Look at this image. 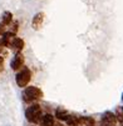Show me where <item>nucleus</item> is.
Here are the masks:
<instances>
[{
    "label": "nucleus",
    "instance_id": "obj_1",
    "mask_svg": "<svg viewBox=\"0 0 123 126\" xmlns=\"http://www.w3.org/2000/svg\"><path fill=\"white\" fill-rule=\"evenodd\" d=\"M25 117L30 122H38L42 117V107L38 104H34L29 106L25 111Z\"/></svg>",
    "mask_w": 123,
    "mask_h": 126
},
{
    "label": "nucleus",
    "instance_id": "obj_13",
    "mask_svg": "<svg viewBox=\"0 0 123 126\" xmlns=\"http://www.w3.org/2000/svg\"><path fill=\"white\" fill-rule=\"evenodd\" d=\"M116 117H117V121H121L123 124V107H117L116 110Z\"/></svg>",
    "mask_w": 123,
    "mask_h": 126
},
{
    "label": "nucleus",
    "instance_id": "obj_6",
    "mask_svg": "<svg viewBox=\"0 0 123 126\" xmlns=\"http://www.w3.org/2000/svg\"><path fill=\"white\" fill-rule=\"evenodd\" d=\"M23 64H24V56L22 55V54H16V55L13 58L10 65H11L13 70H19V69H22Z\"/></svg>",
    "mask_w": 123,
    "mask_h": 126
},
{
    "label": "nucleus",
    "instance_id": "obj_16",
    "mask_svg": "<svg viewBox=\"0 0 123 126\" xmlns=\"http://www.w3.org/2000/svg\"><path fill=\"white\" fill-rule=\"evenodd\" d=\"M55 126H62V125H60V124H58V125H55Z\"/></svg>",
    "mask_w": 123,
    "mask_h": 126
},
{
    "label": "nucleus",
    "instance_id": "obj_17",
    "mask_svg": "<svg viewBox=\"0 0 123 126\" xmlns=\"http://www.w3.org/2000/svg\"><path fill=\"white\" fill-rule=\"evenodd\" d=\"M122 97H123V95H122Z\"/></svg>",
    "mask_w": 123,
    "mask_h": 126
},
{
    "label": "nucleus",
    "instance_id": "obj_10",
    "mask_svg": "<svg viewBox=\"0 0 123 126\" xmlns=\"http://www.w3.org/2000/svg\"><path fill=\"white\" fill-rule=\"evenodd\" d=\"M11 46H13L14 49H16V50H22V49L24 47V41H23L20 38H15Z\"/></svg>",
    "mask_w": 123,
    "mask_h": 126
},
{
    "label": "nucleus",
    "instance_id": "obj_4",
    "mask_svg": "<svg viewBox=\"0 0 123 126\" xmlns=\"http://www.w3.org/2000/svg\"><path fill=\"white\" fill-rule=\"evenodd\" d=\"M102 125L103 126H116L117 125V117L111 111H105L102 116Z\"/></svg>",
    "mask_w": 123,
    "mask_h": 126
},
{
    "label": "nucleus",
    "instance_id": "obj_2",
    "mask_svg": "<svg viewBox=\"0 0 123 126\" xmlns=\"http://www.w3.org/2000/svg\"><path fill=\"white\" fill-rule=\"evenodd\" d=\"M30 78H31L30 70H29L28 67H23V69L19 71V73L16 74V78H15L18 86H19V87H25V86L29 84Z\"/></svg>",
    "mask_w": 123,
    "mask_h": 126
},
{
    "label": "nucleus",
    "instance_id": "obj_15",
    "mask_svg": "<svg viewBox=\"0 0 123 126\" xmlns=\"http://www.w3.org/2000/svg\"><path fill=\"white\" fill-rule=\"evenodd\" d=\"M3 63H4V58L0 56V71L3 70Z\"/></svg>",
    "mask_w": 123,
    "mask_h": 126
},
{
    "label": "nucleus",
    "instance_id": "obj_11",
    "mask_svg": "<svg viewBox=\"0 0 123 126\" xmlns=\"http://www.w3.org/2000/svg\"><path fill=\"white\" fill-rule=\"evenodd\" d=\"M67 124L69 126H78L80 124V119L79 117H75V116H69L67 119Z\"/></svg>",
    "mask_w": 123,
    "mask_h": 126
},
{
    "label": "nucleus",
    "instance_id": "obj_3",
    "mask_svg": "<svg viewBox=\"0 0 123 126\" xmlns=\"http://www.w3.org/2000/svg\"><path fill=\"white\" fill-rule=\"evenodd\" d=\"M24 97L26 101L29 100H38V99H42L43 97V93L42 90L37 86H29L25 89L24 91Z\"/></svg>",
    "mask_w": 123,
    "mask_h": 126
},
{
    "label": "nucleus",
    "instance_id": "obj_8",
    "mask_svg": "<svg viewBox=\"0 0 123 126\" xmlns=\"http://www.w3.org/2000/svg\"><path fill=\"white\" fill-rule=\"evenodd\" d=\"M13 21V14L10 11H5L3 15H1V24L3 25H9L10 23Z\"/></svg>",
    "mask_w": 123,
    "mask_h": 126
},
{
    "label": "nucleus",
    "instance_id": "obj_14",
    "mask_svg": "<svg viewBox=\"0 0 123 126\" xmlns=\"http://www.w3.org/2000/svg\"><path fill=\"white\" fill-rule=\"evenodd\" d=\"M4 32H5V25H3L0 23V35H3Z\"/></svg>",
    "mask_w": 123,
    "mask_h": 126
},
{
    "label": "nucleus",
    "instance_id": "obj_9",
    "mask_svg": "<svg viewBox=\"0 0 123 126\" xmlns=\"http://www.w3.org/2000/svg\"><path fill=\"white\" fill-rule=\"evenodd\" d=\"M55 117H57L58 120L67 121V119L69 117V115H68L67 110H64V109H58V110L55 111Z\"/></svg>",
    "mask_w": 123,
    "mask_h": 126
},
{
    "label": "nucleus",
    "instance_id": "obj_5",
    "mask_svg": "<svg viewBox=\"0 0 123 126\" xmlns=\"http://www.w3.org/2000/svg\"><path fill=\"white\" fill-rule=\"evenodd\" d=\"M44 21V13H37L31 20V26L34 30H39Z\"/></svg>",
    "mask_w": 123,
    "mask_h": 126
},
{
    "label": "nucleus",
    "instance_id": "obj_7",
    "mask_svg": "<svg viewBox=\"0 0 123 126\" xmlns=\"http://www.w3.org/2000/svg\"><path fill=\"white\" fill-rule=\"evenodd\" d=\"M40 126H54V117L51 115H45L43 119H42V122H40Z\"/></svg>",
    "mask_w": 123,
    "mask_h": 126
},
{
    "label": "nucleus",
    "instance_id": "obj_12",
    "mask_svg": "<svg viewBox=\"0 0 123 126\" xmlns=\"http://www.w3.org/2000/svg\"><path fill=\"white\" fill-rule=\"evenodd\" d=\"M80 124H84L85 126H94V120L92 117H83L80 119Z\"/></svg>",
    "mask_w": 123,
    "mask_h": 126
}]
</instances>
